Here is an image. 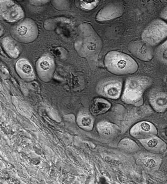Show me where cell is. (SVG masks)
<instances>
[{"label": "cell", "instance_id": "7c38bea8", "mask_svg": "<svg viewBox=\"0 0 167 184\" xmlns=\"http://www.w3.org/2000/svg\"><path fill=\"white\" fill-rule=\"evenodd\" d=\"M108 94L109 95L111 96H115L118 94V89L114 88V87H111L108 90Z\"/></svg>", "mask_w": 167, "mask_h": 184}, {"label": "cell", "instance_id": "8992f818", "mask_svg": "<svg viewBox=\"0 0 167 184\" xmlns=\"http://www.w3.org/2000/svg\"><path fill=\"white\" fill-rule=\"evenodd\" d=\"M156 56L160 62L167 65V40L158 47L156 50Z\"/></svg>", "mask_w": 167, "mask_h": 184}, {"label": "cell", "instance_id": "2e32d148", "mask_svg": "<svg viewBox=\"0 0 167 184\" xmlns=\"http://www.w3.org/2000/svg\"><path fill=\"white\" fill-rule=\"evenodd\" d=\"M32 2L36 3H41L46 2L48 0H31Z\"/></svg>", "mask_w": 167, "mask_h": 184}, {"label": "cell", "instance_id": "9a60e30c", "mask_svg": "<svg viewBox=\"0 0 167 184\" xmlns=\"http://www.w3.org/2000/svg\"><path fill=\"white\" fill-rule=\"evenodd\" d=\"M148 146H150V147H155L157 144V140H155V139L150 140L148 143Z\"/></svg>", "mask_w": 167, "mask_h": 184}, {"label": "cell", "instance_id": "277c9868", "mask_svg": "<svg viewBox=\"0 0 167 184\" xmlns=\"http://www.w3.org/2000/svg\"><path fill=\"white\" fill-rule=\"evenodd\" d=\"M16 32L20 37L30 38L35 33L34 26L30 23H23L17 27Z\"/></svg>", "mask_w": 167, "mask_h": 184}, {"label": "cell", "instance_id": "5bb4252c", "mask_svg": "<svg viewBox=\"0 0 167 184\" xmlns=\"http://www.w3.org/2000/svg\"><path fill=\"white\" fill-rule=\"evenodd\" d=\"M90 123H91V120L90 119V118L88 117H84L82 120V124L84 126H88L90 124Z\"/></svg>", "mask_w": 167, "mask_h": 184}, {"label": "cell", "instance_id": "ba28073f", "mask_svg": "<svg viewBox=\"0 0 167 184\" xmlns=\"http://www.w3.org/2000/svg\"><path fill=\"white\" fill-rule=\"evenodd\" d=\"M98 0H82V6L87 9H93L97 4Z\"/></svg>", "mask_w": 167, "mask_h": 184}, {"label": "cell", "instance_id": "3957f363", "mask_svg": "<svg viewBox=\"0 0 167 184\" xmlns=\"http://www.w3.org/2000/svg\"><path fill=\"white\" fill-rule=\"evenodd\" d=\"M122 9L118 7H111L108 9H103L97 16V19L100 21L111 20L116 17H119L122 14Z\"/></svg>", "mask_w": 167, "mask_h": 184}, {"label": "cell", "instance_id": "e0dca14e", "mask_svg": "<svg viewBox=\"0 0 167 184\" xmlns=\"http://www.w3.org/2000/svg\"><path fill=\"white\" fill-rule=\"evenodd\" d=\"M3 33H4V29H3V28L0 25V36H2Z\"/></svg>", "mask_w": 167, "mask_h": 184}, {"label": "cell", "instance_id": "6da1fadb", "mask_svg": "<svg viewBox=\"0 0 167 184\" xmlns=\"http://www.w3.org/2000/svg\"><path fill=\"white\" fill-rule=\"evenodd\" d=\"M167 37V23L161 19L152 21L142 34L144 42L150 46L156 45Z\"/></svg>", "mask_w": 167, "mask_h": 184}, {"label": "cell", "instance_id": "7a4b0ae2", "mask_svg": "<svg viewBox=\"0 0 167 184\" xmlns=\"http://www.w3.org/2000/svg\"><path fill=\"white\" fill-rule=\"evenodd\" d=\"M129 49L134 54L142 60L150 61L153 57L154 52L151 46L143 41L134 42L130 44Z\"/></svg>", "mask_w": 167, "mask_h": 184}, {"label": "cell", "instance_id": "52a82bcc", "mask_svg": "<svg viewBox=\"0 0 167 184\" xmlns=\"http://www.w3.org/2000/svg\"><path fill=\"white\" fill-rule=\"evenodd\" d=\"M3 45L5 47V49L6 50H8L11 52H15V54L19 52V50L17 48V47L15 46L14 43L10 40V39L6 38L3 41Z\"/></svg>", "mask_w": 167, "mask_h": 184}, {"label": "cell", "instance_id": "9c48e42d", "mask_svg": "<svg viewBox=\"0 0 167 184\" xmlns=\"http://www.w3.org/2000/svg\"><path fill=\"white\" fill-rule=\"evenodd\" d=\"M23 72L26 74H30L32 71V68L29 64H25L23 65L22 68Z\"/></svg>", "mask_w": 167, "mask_h": 184}, {"label": "cell", "instance_id": "5b68a950", "mask_svg": "<svg viewBox=\"0 0 167 184\" xmlns=\"http://www.w3.org/2000/svg\"><path fill=\"white\" fill-rule=\"evenodd\" d=\"M152 103L155 109L159 111L165 110L167 107V94H158L152 97Z\"/></svg>", "mask_w": 167, "mask_h": 184}, {"label": "cell", "instance_id": "4fadbf2b", "mask_svg": "<svg viewBox=\"0 0 167 184\" xmlns=\"http://www.w3.org/2000/svg\"><path fill=\"white\" fill-rule=\"evenodd\" d=\"M160 16L163 19L167 21V5L162 10L160 14Z\"/></svg>", "mask_w": 167, "mask_h": 184}, {"label": "cell", "instance_id": "30bf717a", "mask_svg": "<svg viewBox=\"0 0 167 184\" xmlns=\"http://www.w3.org/2000/svg\"><path fill=\"white\" fill-rule=\"evenodd\" d=\"M40 66L43 70H48L50 68V64L47 60H43L40 63Z\"/></svg>", "mask_w": 167, "mask_h": 184}, {"label": "cell", "instance_id": "8fae6325", "mask_svg": "<svg viewBox=\"0 0 167 184\" xmlns=\"http://www.w3.org/2000/svg\"><path fill=\"white\" fill-rule=\"evenodd\" d=\"M107 104H106L105 103H98L96 104V106L94 107V111L96 110L97 109H98L97 111V113L98 112H100L103 109L106 108V106Z\"/></svg>", "mask_w": 167, "mask_h": 184}]
</instances>
